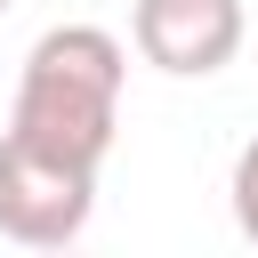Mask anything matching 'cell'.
<instances>
[{
    "instance_id": "obj_1",
    "label": "cell",
    "mask_w": 258,
    "mask_h": 258,
    "mask_svg": "<svg viewBox=\"0 0 258 258\" xmlns=\"http://www.w3.org/2000/svg\"><path fill=\"white\" fill-rule=\"evenodd\" d=\"M121 89H129V48L105 24H48L24 48L8 137L64 169H105L121 129Z\"/></svg>"
},
{
    "instance_id": "obj_2",
    "label": "cell",
    "mask_w": 258,
    "mask_h": 258,
    "mask_svg": "<svg viewBox=\"0 0 258 258\" xmlns=\"http://www.w3.org/2000/svg\"><path fill=\"white\" fill-rule=\"evenodd\" d=\"M89 210H97V169H64V161L0 137V234L16 250H32V258L73 250Z\"/></svg>"
},
{
    "instance_id": "obj_3",
    "label": "cell",
    "mask_w": 258,
    "mask_h": 258,
    "mask_svg": "<svg viewBox=\"0 0 258 258\" xmlns=\"http://www.w3.org/2000/svg\"><path fill=\"white\" fill-rule=\"evenodd\" d=\"M129 40L153 73H177V81H210L242 56L250 40V16L242 0H137L129 8Z\"/></svg>"
},
{
    "instance_id": "obj_4",
    "label": "cell",
    "mask_w": 258,
    "mask_h": 258,
    "mask_svg": "<svg viewBox=\"0 0 258 258\" xmlns=\"http://www.w3.org/2000/svg\"><path fill=\"white\" fill-rule=\"evenodd\" d=\"M226 202H234V226H242V242L258 250V137L234 153V177H226Z\"/></svg>"
},
{
    "instance_id": "obj_5",
    "label": "cell",
    "mask_w": 258,
    "mask_h": 258,
    "mask_svg": "<svg viewBox=\"0 0 258 258\" xmlns=\"http://www.w3.org/2000/svg\"><path fill=\"white\" fill-rule=\"evenodd\" d=\"M0 16H8V0H0Z\"/></svg>"
},
{
    "instance_id": "obj_6",
    "label": "cell",
    "mask_w": 258,
    "mask_h": 258,
    "mask_svg": "<svg viewBox=\"0 0 258 258\" xmlns=\"http://www.w3.org/2000/svg\"><path fill=\"white\" fill-rule=\"evenodd\" d=\"M56 258H73V250H56Z\"/></svg>"
}]
</instances>
